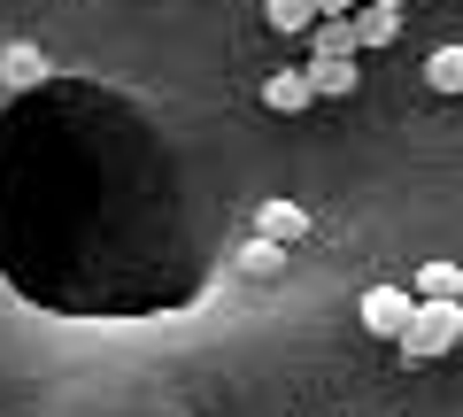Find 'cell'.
<instances>
[{
    "mask_svg": "<svg viewBox=\"0 0 463 417\" xmlns=\"http://www.w3.org/2000/svg\"><path fill=\"white\" fill-rule=\"evenodd\" d=\"M456 348H463V301H417L410 333H402V355L432 364V355H456Z\"/></svg>",
    "mask_w": 463,
    "mask_h": 417,
    "instance_id": "obj_1",
    "label": "cell"
},
{
    "mask_svg": "<svg viewBox=\"0 0 463 417\" xmlns=\"http://www.w3.org/2000/svg\"><path fill=\"white\" fill-rule=\"evenodd\" d=\"M355 317H364V333H379V340L402 348V333H410V317H417V286H371V294L355 301Z\"/></svg>",
    "mask_w": 463,
    "mask_h": 417,
    "instance_id": "obj_2",
    "label": "cell"
},
{
    "mask_svg": "<svg viewBox=\"0 0 463 417\" xmlns=\"http://www.w3.org/2000/svg\"><path fill=\"white\" fill-rule=\"evenodd\" d=\"M255 240L301 248V240H309V209H301V201H263V209H255Z\"/></svg>",
    "mask_w": 463,
    "mask_h": 417,
    "instance_id": "obj_3",
    "label": "cell"
},
{
    "mask_svg": "<svg viewBox=\"0 0 463 417\" xmlns=\"http://www.w3.org/2000/svg\"><path fill=\"white\" fill-rule=\"evenodd\" d=\"M47 78H54V62L32 47V39L0 47V85H8V93H32V85H47Z\"/></svg>",
    "mask_w": 463,
    "mask_h": 417,
    "instance_id": "obj_4",
    "label": "cell"
},
{
    "mask_svg": "<svg viewBox=\"0 0 463 417\" xmlns=\"http://www.w3.org/2000/svg\"><path fill=\"white\" fill-rule=\"evenodd\" d=\"M309 100H317L309 70H270V78H263V109H270V117H301Z\"/></svg>",
    "mask_w": 463,
    "mask_h": 417,
    "instance_id": "obj_5",
    "label": "cell"
},
{
    "mask_svg": "<svg viewBox=\"0 0 463 417\" xmlns=\"http://www.w3.org/2000/svg\"><path fill=\"white\" fill-rule=\"evenodd\" d=\"M309 85H317V100H347V93H355V54H317Z\"/></svg>",
    "mask_w": 463,
    "mask_h": 417,
    "instance_id": "obj_6",
    "label": "cell"
},
{
    "mask_svg": "<svg viewBox=\"0 0 463 417\" xmlns=\"http://www.w3.org/2000/svg\"><path fill=\"white\" fill-rule=\"evenodd\" d=\"M263 16H270V32H286V39H309L317 24V0H263Z\"/></svg>",
    "mask_w": 463,
    "mask_h": 417,
    "instance_id": "obj_7",
    "label": "cell"
},
{
    "mask_svg": "<svg viewBox=\"0 0 463 417\" xmlns=\"http://www.w3.org/2000/svg\"><path fill=\"white\" fill-rule=\"evenodd\" d=\"M425 85H432L440 100H456V93H463V47H432V54H425Z\"/></svg>",
    "mask_w": 463,
    "mask_h": 417,
    "instance_id": "obj_8",
    "label": "cell"
},
{
    "mask_svg": "<svg viewBox=\"0 0 463 417\" xmlns=\"http://www.w3.org/2000/svg\"><path fill=\"white\" fill-rule=\"evenodd\" d=\"M355 39H364V47H394L402 39V8H371L364 0V8H355Z\"/></svg>",
    "mask_w": 463,
    "mask_h": 417,
    "instance_id": "obj_9",
    "label": "cell"
},
{
    "mask_svg": "<svg viewBox=\"0 0 463 417\" xmlns=\"http://www.w3.org/2000/svg\"><path fill=\"white\" fill-rule=\"evenodd\" d=\"M410 286H417V301H463V270L456 263H425Z\"/></svg>",
    "mask_w": 463,
    "mask_h": 417,
    "instance_id": "obj_10",
    "label": "cell"
},
{
    "mask_svg": "<svg viewBox=\"0 0 463 417\" xmlns=\"http://www.w3.org/2000/svg\"><path fill=\"white\" fill-rule=\"evenodd\" d=\"M240 270H248V279H279L286 248H279V240H248V248H240Z\"/></svg>",
    "mask_w": 463,
    "mask_h": 417,
    "instance_id": "obj_11",
    "label": "cell"
},
{
    "mask_svg": "<svg viewBox=\"0 0 463 417\" xmlns=\"http://www.w3.org/2000/svg\"><path fill=\"white\" fill-rule=\"evenodd\" d=\"M309 39H317V54H355L364 47V39H355V16H325Z\"/></svg>",
    "mask_w": 463,
    "mask_h": 417,
    "instance_id": "obj_12",
    "label": "cell"
},
{
    "mask_svg": "<svg viewBox=\"0 0 463 417\" xmlns=\"http://www.w3.org/2000/svg\"><path fill=\"white\" fill-rule=\"evenodd\" d=\"M364 0H317V16H355Z\"/></svg>",
    "mask_w": 463,
    "mask_h": 417,
    "instance_id": "obj_13",
    "label": "cell"
},
{
    "mask_svg": "<svg viewBox=\"0 0 463 417\" xmlns=\"http://www.w3.org/2000/svg\"><path fill=\"white\" fill-rule=\"evenodd\" d=\"M371 8H402V0H371Z\"/></svg>",
    "mask_w": 463,
    "mask_h": 417,
    "instance_id": "obj_14",
    "label": "cell"
},
{
    "mask_svg": "<svg viewBox=\"0 0 463 417\" xmlns=\"http://www.w3.org/2000/svg\"><path fill=\"white\" fill-rule=\"evenodd\" d=\"M456 355H463V348H456Z\"/></svg>",
    "mask_w": 463,
    "mask_h": 417,
    "instance_id": "obj_15",
    "label": "cell"
}]
</instances>
